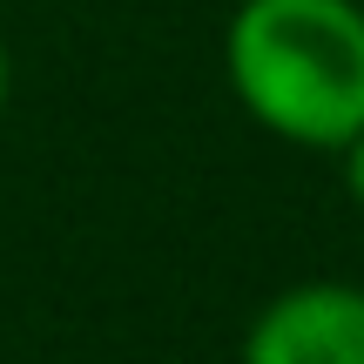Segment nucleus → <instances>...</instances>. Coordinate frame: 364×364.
Masks as SVG:
<instances>
[{
    "mask_svg": "<svg viewBox=\"0 0 364 364\" xmlns=\"http://www.w3.org/2000/svg\"><path fill=\"white\" fill-rule=\"evenodd\" d=\"M243 364H364V284L311 277L250 317Z\"/></svg>",
    "mask_w": 364,
    "mask_h": 364,
    "instance_id": "2",
    "label": "nucleus"
},
{
    "mask_svg": "<svg viewBox=\"0 0 364 364\" xmlns=\"http://www.w3.org/2000/svg\"><path fill=\"white\" fill-rule=\"evenodd\" d=\"M0 108H7V48H0Z\"/></svg>",
    "mask_w": 364,
    "mask_h": 364,
    "instance_id": "4",
    "label": "nucleus"
},
{
    "mask_svg": "<svg viewBox=\"0 0 364 364\" xmlns=\"http://www.w3.org/2000/svg\"><path fill=\"white\" fill-rule=\"evenodd\" d=\"M344 189H351V203L364 209V135L344 149Z\"/></svg>",
    "mask_w": 364,
    "mask_h": 364,
    "instance_id": "3",
    "label": "nucleus"
},
{
    "mask_svg": "<svg viewBox=\"0 0 364 364\" xmlns=\"http://www.w3.org/2000/svg\"><path fill=\"white\" fill-rule=\"evenodd\" d=\"M236 102L297 149L364 135V7L358 0H243L223 34Z\"/></svg>",
    "mask_w": 364,
    "mask_h": 364,
    "instance_id": "1",
    "label": "nucleus"
}]
</instances>
